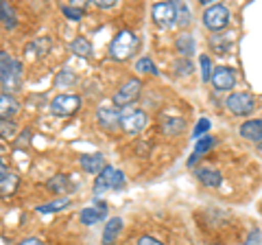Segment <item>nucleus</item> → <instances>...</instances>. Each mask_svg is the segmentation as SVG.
<instances>
[{
	"mask_svg": "<svg viewBox=\"0 0 262 245\" xmlns=\"http://www.w3.org/2000/svg\"><path fill=\"white\" fill-rule=\"evenodd\" d=\"M0 84L9 92H15L22 86V64L3 51H0Z\"/></svg>",
	"mask_w": 262,
	"mask_h": 245,
	"instance_id": "f257e3e1",
	"label": "nucleus"
},
{
	"mask_svg": "<svg viewBox=\"0 0 262 245\" xmlns=\"http://www.w3.org/2000/svg\"><path fill=\"white\" fill-rule=\"evenodd\" d=\"M136 48H138L136 33H131V31L125 29V31H118L116 37L112 39L110 55H112V59H116V62H125L136 53Z\"/></svg>",
	"mask_w": 262,
	"mask_h": 245,
	"instance_id": "f03ea898",
	"label": "nucleus"
},
{
	"mask_svg": "<svg viewBox=\"0 0 262 245\" xmlns=\"http://www.w3.org/2000/svg\"><path fill=\"white\" fill-rule=\"evenodd\" d=\"M203 24L210 31H223L229 24V9L225 5H210L203 11Z\"/></svg>",
	"mask_w": 262,
	"mask_h": 245,
	"instance_id": "7ed1b4c3",
	"label": "nucleus"
},
{
	"mask_svg": "<svg viewBox=\"0 0 262 245\" xmlns=\"http://www.w3.org/2000/svg\"><path fill=\"white\" fill-rule=\"evenodd\" d=\"M140 92H142V81L140 79H129L116 90V94H114V105H116V108L131 105L138 96H140Z\"/></svg>",
	"mask_w": 262,
	"mask_h": 245,
	"instance_id": "20e7f679",
	"label": "nucleus"
},
{
	"mask_svg": "<svg viewBox=\"0 0 262 245\" xmlns=\"http://www.w3.org/2000/svg\"><path fill=\"white\" fill-rule=\"evenodd\" d=\"M225 105H227L229 112L236 114V116H247V114H251L256 110V99L247 92H234L225 99Z\"/></svg>",
	"mask_w": 262,
	"mask_h": 245,
	"instance_id": "39448f33",
	"label": "nucleus"
},
{
	"mask_svg": "<svg viewBox=\"0 0 262 245\" xmlns=\"http://www.w3.org/2000/svg\"><path fill=\"white\" fill-rule=\"evenodd\" d=\"M146 122H149V118H146V114L142 110H131V112H127V114H122V116H120L122 132L129 134V136L140 134L142 129L146 127Z\"/></svg>",
	"mask_w": 262,
	"mask_h": 245,
	"instance_id": "423d86ee",
	"label": "nucleus"
},
{
	"mask_svg": "<svg viewBox=\"0 0 262 245\" xmlns=\"http://www.w3.org/2000/svg\"><path fill=\"white\" fill-rule=\"evenodd\" d=\"M81 108V99L77 94H59L51 101V112L55 116H70Z\"/></svg>",
	"mask_w": 262,
	"mask_h": 245,
	"instance_id": "0eeeda50",
	"label": "nucleus"
},
{
	"mask_svg": "<svg viewBox=\"0 0 262 245\" xmlns=\"http://www.w3.org/2000/svg\"><path fill=\"white\" fill-rule=\"evenodd\" d=\"M153 20L162 29H170L177 22V11L175 3H158L153 5Z\"/></svg>",
	"mask_w": 262,
	"mask_h": 245,
	"instance_id": "6e6552de",
	"label": "nucleus"
},
{
	"mask_svg": "<svg viewBox=\"0 0 262 245\" xmlns=\"http://www.w3.org/2000/svg\"><path fill=\"white\" fill-rule=\"evenodd\" d=\"M210 81L219 92H227V90H232L236 86V72L232 68H227V66H219V68L212 70Z\"/></svg>",
	"mask_w": 262,
	"mask_h": 245,
	"instance_id": "1a4fd4ad",
	"label": "nucleus"
},
{
	"mask_svg": "<svg viewBox=\"0 0 262 245\" xmlns=\"http://www.w3.org/2000/svg\"><path fill=\"white\" fill-rule=\"evenodd\" d=\"M96 120L103 129L112 132V129H116L120 125V112H118V108H98Z\"/></svg>",
	"mask_w": 262,
	"mask_h": 245,
	"instance_id": "9d476101",
	"label": "nucleus"
},
{
	"mask_svg": "<svg viewBox=\"0 0 262 245\" xmlns=\"http://www.w3.org/2000/svg\"><path fill=\"white\" fill-rule=\"evenodd\" d=\"M241 136L247 138V140H251V142H260L262 140V118L245 120L241 125Z\"/></svg>",
	"mask_w": 262,
	"mask_h": 245,
	"instance_id": "9b49d317",
	"label": "nucleus"
},
{
	"mask_svg": "<svg viewBox=\"0 0 262 245\" xmlns=\"http://www.w3.org/2000/svg\"><path fill=\"white\" fill-rule=\"evenodd\" d=\"M79 162H81V167H83V171H88V173H96V175L101 173L103 167H105L101 153H81Z\"/></svg>",
	"mask_w": 262,
	"mask_h": 245,
	"instance_id": "f8f14e48",
	"label": "nucleus"
},
{
	"mask_svg": "<svg viewBox=\"0 0 262 245\" xmlns=\"http://www.w3.org/2000/svg\"><path fill=\"white\" fill-rule=\"evenodd\" d=\"M196 179L208 186V189H216V186H221V182H223V177H221V173L216 169H210V167H201L196 169Z\"/></svg>",
	"mask_w": 262,
	"mask_h": 245,
	"instance_id": "ddd939ff",
	"label": "nucleus"
},
{
	"mask_svg": "<svg viewBox=\"0 0 262 245\" xmlns=\"http://www.w3.org/2000/svg\"><path fill=\"white\" fill-rule=\"evenodd\" d=\"M20 103L9 92H0V120H9L13 114H18Z\"/></svg>",
	"mask_w": 262,
	"mask_h": 245,
	"instance_id": "4468645a",
	"label": "nucleus"
},
{
	"mask_svg": "<svg viewBox=\"0 0 262 245\" xmlns=\"http://www.w3.org/2000/svg\"><path fill=\"white\" fill-rule=\"evenodd\" d=\"M122 230V219L120 217H114L107 221V226H105V230H103V245H114L118 239V234Z\"/></svg>",
	"mask_w": 262,
	"mask_h": 245,
	"instance_id": "2eb2a0df",
	"label": "nucleus"
},
{
	"mask_svg": "<svg viewBox=\"0 0 262 245\" xmlns=\"http://www.w3.org/2000/svg\"><path fill=\"white\" fill-rule=\"evenodd\" d=\"M114 173H116V169H114V167H103V171L96 175V182H94V193H96V195H101L103 191L112 189Z\"/></svg>",
	"mask_w": 262,
	"mask_h": 245,
	"instance_id": "dca6fc26",
	"label": "nucleus"
},
{
	"mask_svg": "<svg viewBox=\"0 0 262 245\" xmlns=\"http://www.w3.org/2000/svg\"><path fill=\"white\" fill-rule=\"evenodd\" d=\"M18 184H20V179L15 173L7 171L5 175H0V197H11V195L18 191Z\"/></svg>",
	"mask_w": 262,
	"mask_h": 245,
	"instance_id": "f3484780",
	"label": "nucleus"
},
{
	"mask_svg": "<svg viewBox=\"0 0 262 245\" xmlns=\"http://www.w3.org/2000/svg\"><path fill=\"white\" fill-rule=\"evenodd\" d=\"M175 48H177V53L184 57V59H190V55H194V39L192 35H188V33H182L177 39H175Z\"/></svg>",
	"mask_w": 262,
	"mask_h": 245,
	"instance_id": "a211bd4d",
	"label": "nucleus"
},
{
	"mask_svg": "<svg viewBox=\"0 0 262 245\" xmlns=\"http://www.w3.org/2000/svg\"><path fill=\"white\" fill-rule=\"evenodd\" d=\"M162 132L166 136H179L184 132V118H179V116H164L162 118Z\"/></svg>",
	"mask_w": 262,
	"mask_h": 245,
	"instance_id": "6ab92c4d",
	"label": "nucleus"
},
{
	"mask_svg": "<svg viewBox=\"0 0 262 245\" xmlns=\"http://www.w3.org/2000/svg\"><path fill=\"white\" fill-rule=\"evenodd\" d=\"M79 219H81V223L83 226H96L98 221H103L105 219V210H101V208H83Z\"/></svg>",
	"mask_w": 262,
	"mask_h": 245,
	"instance_id": "aec40b11",
	"label": "nucleus"
},
{
	"mask_svg": "<svg viewBox=\"0 0 262 245\" xmlns=\"http://www.w3.org/2000/svg\"><path fill=\"white\" fill-rule=\"evenodd\" d=\"M0 24L7 29H15L18 24V18H15V11L9 3H0Z\"/></svg>",
	"mask_w": 262,
	"mask_h": 245,
	"instance_id": "412c9836",
	"label": "nucleus"
},
{
	"mask_svg": "<svg viewBox=\"0 0 262 245\" xmlns=\"http://www.w3.org/2000/svg\"><path fill=\"white\" fill-rule=\"evenodd\" d=\"M70 51H72V55L88 59V57H92V44H90L85 37H77V39H72Z\"/></svg>",
	"mask_w": 262,
	"mask_h": 245,
	"instance_id": "4be33fe9",
	"label": "nucleus"
},
{
	"mask_svg": "<svg viewBox=\"0 0 262 245\" xmlns=\"http://www.w3.org/2000/svg\"><path fill=\"white\" fill-rule=\"evenodd\" d=\"M46 189L51 191V193H57V195H61V193H66L70 189V179L66 177V175H55V177H51L46 182Z\"/></svg>",
	"mask_w": 262,
	"mask_h": 245,
	"instance_id": "5701e85b",
	"label": "nucleus"
},
{
	"mask_svg": "<svg viewBox=\"0 0 262 245\" xmlns=\"http://www.w3.org/2000/svg\"><path fill=\"white\" fill-rule=\"evenodd\" d=\"M232 33H227V35H212V39H210V46L214 48V51H219L221 55L223 53H227L229 48H232Z\"/></svg>",
	"mask_w": 262,
	"mask_h": 245,
	"instance_id": "b1692460",
	"label": "nucleus"
},
{
	"mask_svg": "<svg viewBox=\"0 0 262 245\" xmlns=\"http://www.w3.org/2000/svg\"><path fill=\"white\" fill-rule=\"evenodd\" d=\"M66 206H70V199L68 197H61V199H55L51 203H42V206H37V212H42V215H48V212H57Z\"/></svg>",
	"mask_w": 262,
	"mask_h": 245,
	"instance_id": "393cba45",
	"label": "nucleus"
},
{
	"mask_svg": "<svg viewBox=\"0 0 262 245\" xmlns=\"http://www.w3.org/2000/svg\"><path fill=\"white\" fill-rule=\"evenodd\" d=\"M175 11H177V22L182 24V27H188V24L192 22V15H190V9H188V5L175 3Z\"/></svg>",
	"mask_w": 262,
	"mask_h": 245,
	"instance_id": "a878e982",
	"label": "nucleus"
},
{
	"mask_svg": "<svg viewBox=\"0 0 262 245\" xmlns=\"http://www.w3.org/2000/svg\"><path fill=\"white\" fill-rule=\"evenodd\" d=\"M214 145H216V140H214V138H212V136H203L201 140L196 142V147H194V156H203V153L210 151Z\"/></svg>",
	"mask_w": 262,
	"mask_h": 245,
	"instance_id": "bb28decb",
	"label": "nucleus"
},
{
	"mask_svg": "<svg viewBox=\"0 0 262 245\" xmlns=\"http://www.w3.org/2000/svg\"><path fill=\"white\" fill-rule=\"evenodd\" d=\"M136 70L138 72H146V75H158V68H155V64L149 59V57H142V59H138Z\"/></svg>",
	"mask_w": 262,
	"mask_h": 245,
	"instance_id": "cd10ccee",
	"label": "nucleus"
},
{
	"mask_svg": "<svg viewBox=\"0 0 262 245\" xmlns=\"http://www.w3.org/2000/svg\"><path fill=\"white\" fill-rule=\"evenodd\" d=\"M173 68H175L177 75H190V72H192V62L190 59H184V57H179Z\"/></svg>",
	"mask_w": 262,
	"mask_h": 245,
	"instance_id": "c85d7f7f",
	"label": "nucleus"
},
{
	"mask_svg": "<svg viewBox=\"0 0 262 245\" xmlns=\"http://www.w3.org/2000/svg\"><path fill=\"white\" fill-rule=\"evenodd\" d=\"M18 132V125L13 120H0V138H9Z\"/></svg>",
	"mask_w": 262,
	"mask_h": 245,
	"instance_id": "c756f323",
	"label": "nucleus"
},
{
	"mask_svg": "<svg viewBox=\"0 0 262 245\" xmlns=\"http://www.w3.org/2000/svg\"><path fill=\"white\" fill-rule=\"evenodd\" d=\"M212 77V68H210V59L206 55H201V79L203 81H210Z\"/></svg>",
	"mask_w": 262,
	"mask_h": 245,
	"instance_id": "7c9ffc66",
	"label": "nucleus"
},
{
	"mask_svg": "<svg viewBox=\"0 0 262 245\" xmlns=\"http://www.w3.org/2000/svg\"><path fill=\"white\" fill-rule=\"evenodd\" d=\"M61 13L68 20H79L81 18V9H75V7H61Z\"/></svg>",
	"mask_w": 262,
	"mask_h": 245,
	"instance_id": "2f4dec72",
	"label": "nucleus"
},
{
	"mask_svg": "<svg viewBox=\"0 0 262 245\" xmlns=\"http://www.w3.org/2000/svg\"><path fill=\"white\" fill-rule=\"evenodd\" d=\"M210 129V120L208 118H201L199 122H196V127H194V138H199L201 134H206Z\"/></svg>",
	"mask_w": 262,
	"mask_h": 245,
	"instance_id": "473e14b6",
	"label": "nucleus"
},
{
	"mask_svg": "<svg viewBox=\"0 0 262 245\" xmlns=\"http://www.w3.org/2000/svg\"><path fill=\"white\" fill-rule=\"evenodd\" d=\"M138 245H164V243H162V241H158L155 236L144 234V236H140V239H138Z\"/></svg>",
	"mask_w": 262,
	"mask_h": 245,
	"instance_id": "72a5a7b5",
	"label": "nucleus"
},
{
	"mask_svg": "<svg viewBox=\"0 0 262 245\" xmlns=\"http://www.w3.org/2000/svg\"><path fill=\"white\" fill-rule=\"evenodd\" d=\"M122 184H125V175H122V171H116L114 173V182H112V189H122Z\"/></svg>",
	"mask_w": 262,
	"mask_h": 245,
	"instance_id": "f704fd0d",
	"label": "nucleus"
},
{
	"mask_svg": "<svg viewBox=\"0 0 262 245\" xmlns=\"http://www.w3.org/2000/svg\"><path fill=\"white\" fill-rule=\"evenodd\" d=\"M258 243H260V230L253 228V230L249 232V236H247V241H245V245H258Z\"/></svg>",
	"mask_w": 262,
	"mask_h": 245,
	"instance_id": "c9c22d12",
	"label": "nucleus"
},
{
	"mask_svg": "<svg viewBox=\"0 0 262 245\" xmlns=\"http://www.w3.org/2000/svg\"><path fill=\"white\" fill-rule=\"evenodd\" d=\"M68 72H70V70H63L61 75L57 77V84H61V86H63V84H72V81H75V77H70Z\"/></svg>",
	"mask_w": 262,
	"mask_h": 245,
	"instance_id": "e433bc0d",
	"label": "nucleus"
},
{
	"mask_svg": "<svg viewBox=\"0 0 262 245\" xmlns=\"http://www.w3.org/2000/svg\"><path fill=\"white\" fill-rule=\"evenodd\" d=\"M94 5L98 7V9H112L116 3H114V0H94Z\"/></svg>",
	"mask_w": 262,
	"mask_h": 245,
	"instance_id": "4c0bfd02",
	"label": "nucleus"
},
{
	"mask_svg": "<svg viewBox=\"0 0 262 245\" xmlns=\"http://www.w3.org/2000/svg\"><path fill=\"white\" fill-rule=\"evenodd\" d=\"M29 140H31V132H29V129H24L22 136L18 138V145H20V147H24V145H29Z\"/></svg>",
	"mask_w": 262,
	"mask_h": 245,
	"instance_id": "58836bf2",
	"label": "nucleus"
},
{
	"mask_svg": "<svg viewBox=\"0 0 262 245\" xmlns=\"http://www.w3.org/2000/svg\"><path fill=\"white\" fill-rule=\"evenodd\" d=\"M18 245H42V241L35 239V236H31V239H24V241H20Z\"/></svg>",
	"mask_w": 262,
	"mask_h": 245,
	"instance_id": "ea45409f",
	"label": "nucleus"
},
{
	"mask_svg": "<svg viewBox=\"0 0 262 245\" xmlns=\"http://www.w3.org/2000/svg\"><path fill=\"white\" fill-rule=\"evenodd\" d=\"M7 173V169H5V165H3V160H0V175H5Z\"/></svg>",
	"mask_w": 262,
	"mask_h": 245,
	"instance_id": "a19ab883",
	"label": "nucleus"
},
{
	"mask_svg": "<svg viewBox=\"0 0 262 245\" xmlns=\"http://www.w3.org/2000/svg\"><path fill=\"white\" fill-rule=\"evenodd\" d=\"M258 149H260V151H262V140H260V145H258Z\"/></svg>",
	"mask_w": 262,
	"mask_h": 245,
	"instance_id": "79ce46f5",
	"label": "nucleus"
}]
</instances>
